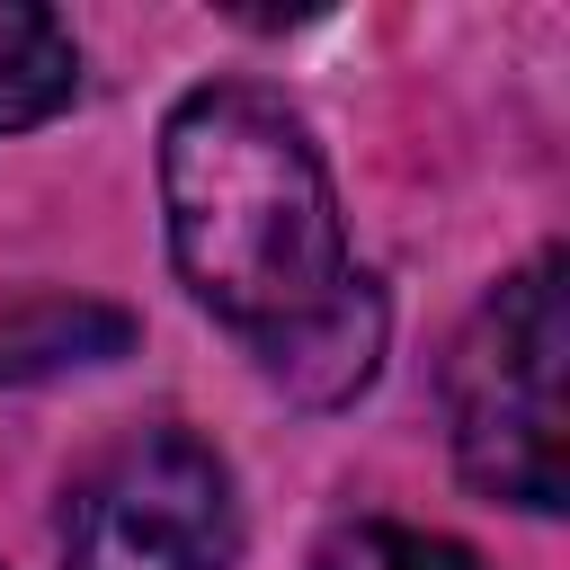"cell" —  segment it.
<instances>
[{
	"instance_id": "1",
	"label": "cell",
	"mask_w": 570,
	"mask_h": 570,
	"mask_svg": "<svg viewBox=\"0 0 570 570\" xmlns=\"http://www.w3.org/2000/svg\"><path fill=\"white\" fill-rule=\"evenodd\" d=\"M160 214L187 294L258 356V374L338 410L383 365V294L347 258L330 169L276 89L205 80L160 125Z\"/></svg>"
},
{
	"instance_id": "2",
	"label": "cell",
	"mask_w": 570,
	"mask_h": 570,
	"mask_svg": "<svg viewBox=\"0 0 570 570\" xmlns=\"http://www.w3.org/2000/svg\"><path fill=\"white\" fill-rule=\"evenodd\" d=\"M561 365H570V294H561V249H534L517 276L481 294L445 356V436L472 490L552 517L570 490V410H561Z\"/></svg>"
},
{
	"instance_id": "3",
	"label": "cell",
	"mask_w": 570,
	"mask_h": 570,
	"mask_svg": "<svg viewBox=\"0 0 570 570\" xmlns=\"http://www.w3.org/2000/svg\"><path fill=\"white\" fill-rule=\"evenodd\" d=\"M62 561L71 570H232L240 561L232 463L187 428L116 436L62 499Z\"/></svg>"
},
{
	"instance_id": "4",
	"label": "cell",
	"mask_w": 570,
	"mask_h": 570,
	"mask_svg": "<svg viewBox=\"0 0 570 570\" xmlns=\"http://www.w3.org/2000/svg\"><path fill=\"white\" fill-rule=\"evenodd\" d=\"M80 98V45L53 9L0 0V134H27Z\"/></svg>"
},
{
	"instance_id": "5",
	"label": "cell",
	"mask_w": 570,
	"mask_h": 570,
	"mask_svg": "<svg viewBox=\"0 0 570 570\" xmlns=\"http://www.w3.org/2000/svg\"><path fill=\"white\" fill-rule=\"evenodd\" d=\"M134 338L125 312L107 303H80V294H36L0 321V374L9 383H36V374H62V365H98Z\"/></svg>"
},
{
	"instance_id": "6",
	"label": "cell",
	"mask_w": 570,
	"mask_h": 570,
	"mask_svg": "<svg viewBox=\"0 0 570 570\" xmlns=\"http://www.w3.org/2000/svg\"><path fill=\"white\" fill-rule=\"evenodd\" d=\"M312 570H481V552L454 543V534L401 525V517H347V525L321 534Z\"/></svg>"
}]
</instances>
